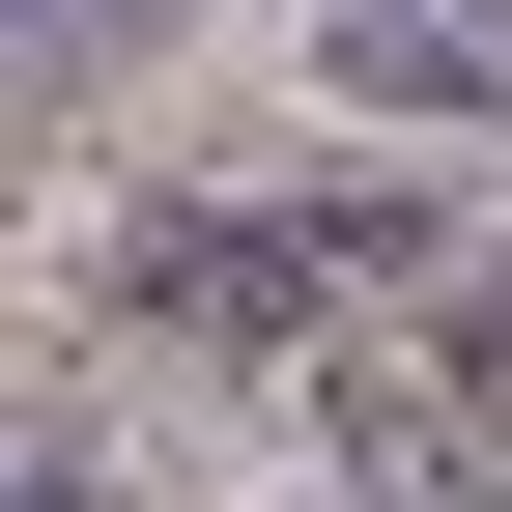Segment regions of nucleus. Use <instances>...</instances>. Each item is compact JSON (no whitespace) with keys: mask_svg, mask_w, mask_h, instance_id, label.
Instances as JSON below:
<instances>
[{"mask_svg":"<svg viewBox=\"0 0 512 512\" xmlns=\"http://www.w3.org/2000/svg\"><path fill=\"white\" fill-rule=\"evenodd\" d=\"M313 256H342V228H228V200H171V228H114V313H200V342H285V313H313Z\"/></svg>","mask_w":512,"mask_h":512,"instance_id":"1","label":"nucleus"},{"mask_svg":"<svg viewBox=\"0 0 512 512\" xmlns=\"http://www.w3.org/2000/svg\"><path fill=\"white\" fill-rule=\"evenodd\" d=\"M342 114H399V143H484V114H512V29H342Z\"/></svg>","mask_w":512,"mask_h":512,"instance_id":"2","label":"nucleus"},{"mask_svg":"<svg viewBox=\"0 0 512 512\" xmlns=\"http://www.w3.org/2000/svg\"><path fill=\"white\" fill-rule=\"evenodd\" d=\"M456 399L512 427V256H484V285H456Z\"/></svg>","mask_w":512,"mask_h":512,"instance_id":"3","label":"nucleus"}]
</instances>
